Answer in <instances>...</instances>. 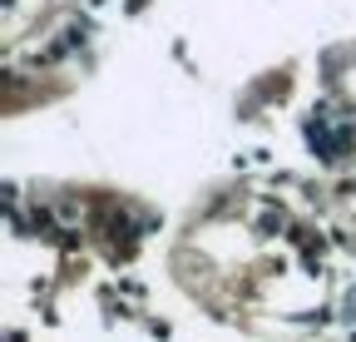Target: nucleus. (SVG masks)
Instances as JSON below:
<instances>
[{
    "label": "nucleus",
    "instance_id": "obj_1",
    "mask_svg": "<svg viewBox=\"0 0 356 342\" xmlns=\"http://www.w3.org/2000/svg\"><path fill=\"white\" fill-rule=\"evenodd\" d=\"M282 224H287V219H282L277 208H262V213H257V233H262V238H273V233H282Z\"/></svg>",
    "mask_w": 356,
    "mask_h": 342
}]
</instances>
